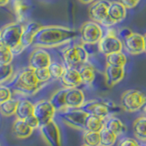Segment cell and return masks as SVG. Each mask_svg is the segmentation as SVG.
Listing matches in <instances>:
<instances>
[{
  "mask_svg": "<svg viewBox=\"0 0 146 146\" xmlns=\"http://www.w3.org/2000/svg\"><path fill=\"white\" fill-rule=\"evenodd\" d=\"M80 32L63 26H42L34 38L35 48H52L67 45L76 39Z\"/></svg>",
  "mask_w": 146,
  "mask_h": 146,
  "instance_id": "obj_1",
  "label": "cell"
},
{
  "mask_svg": "<svg viewBox=\"0 0 146 146\" xmlns=\"http://www.w3.org/2000/svg\"><path fill=\"white\" fill-rule=\"evenodd\" d=\"M41 87L42 84L36 79L35 70L31 67L24 68L12 83V88L17 92L25 95L35 94Z\"/></svg>",
  "mask_w": 146,
  "mask_h": 146,
  "instance_id": "obj_2",
  "label": "cell"
},
{
  "mask_svg": "<svg viewBox=\"0 0 146 146\" xmlns=\"http://www.w3.org/2000/svg\"><path fill=\"white\" fill-rule=\"evenodd\" d=\"M89 114L97 116L102 120L106 121L109 117L112 116V114L118 111L121 107H118L116 104L111 102V100H90L85 102L83 106L80 108Z\"/></svg>",
  "mask_w": 146,
  "mask_h": 146,
  "instance_id": "obj_3",
  "label": "cell"
},
{
  "mask_svg": "<svg viewBox=\"0 0 146 146\" xmlns=\"http://www.w3.org/2000/svg\"><path fill=\"white\" fill-rule=\"evenodd\" d=\"M62 57L66 67L78 68L88 63L89 52L83 45H73L63 50Z\"/></svg>",
  "mask_w": 146,
  "mask_h": 146,
  "instance_id": "obj_4",
  "label": "cell"
},
{
  "mask_svg": "<svg viewBox=\"0 0 146 146\" xmlns=\"http://www.w3.org/2000/svg\"><path fill=\"white\" fill-rule=\"evenodd\" d=\"M146 102V95L138 90H127L121 96V108L127 112H136Z\"/></svg>",
  "mask_w": 146,
  "mask_h": 146,
  "instance_id": "obj_5",
  "label": "cell"
},
{
  "mask_svg": "<svg viewBox=\"0 0 146 146\" xmlns=\"http://www.w3.org/2000/svg\"><path fill=\"white\" fill-rule=\"evenodd\" d=\"M59 118L63 123L72 129L85 131V122L89 113H87L81 109H68L66 108L60 111Z\"/></svg>",
  "mask_w": 146,
  "mask_h": 146,
  "instance_id": "obj_6",
  "label": "cell"
},
{
  "mask_svg": "<svg viewBox=\"0 0 146 146\" xmlns=\"http://www.w3.org/2000/svg\"><path fill=\"white\" fill-rule=\"evenodd\" d=\"M109 5L110 1L108 0H95L89 7V17L90 19L107 29L113 26V23L108 17Z\"/></svg>",
  "mask_w": 146,
  "mask_h": 146,
  "instance_id": "obj_7",
  "label": "cell"
},
{
  "mask_svg": "<svg viewBox=\"0 0 146 146\" xmlns=\"http://www.w3.org/2000/svg\"><path fill=\"white\" fill-rule=\"evenodd\" d=\"M79 32L80 36V40L82 44L84 45L98 44L99 41L103 36V31L102 27L98 23L92 20L85 21L81 25Z\"/></svg>",
  "mask_w": 146,
  "mask_h": 146,
  "instance_id": "obj_8",
  "label": "cell"
},
{
  "mask_svg": "<svg viewBox=\"0 0 146 146\" xmlns=\"http://www.w3.org/2000/svg\"><path fill=\"white\" fill-rule=\"evenodd\" d=\"M24 25L19 22H13L3 27L1 29V40L11 49L20 45Z\"/></svg>",
  "mask_w": 146,
  "mask_h": 146,
  "instance_id": "obj_9",
  "label": "cell"
},
{
  "mask_svg": "<svg viewBox=\"0 0 146 146\" xmlns=\"http://www.w3.org/2000/svg\"><path fill=\"white\" fill-rule=\"evenodd\" d=\"M123 48V45L121 40L118 38L116 31L113 29L109 27L107 33L105 34L102 39L98 43V50L99 51L107 56V55L121 52Z\"/></svg>",
  "mask_w": 146,
  "mask_h": 146,
  "instance_id": "obj_10",
  "label": "cell"
},
{
  "mask_svg": "<svg viewBox=\"0 0 146 146\" xmlns=\"http://www.w3.org/2000/svg\"><path fill=\"white\" fill-rule=\"evenodd\" d=\"M38 129L44 141L48 146H62L60 130L54 121L40 125Z\"/></svg>",
  "mask_w": 146,
  "mask_h": 146,
  "instance_id": "obj_11",
  "label": "cell"
},
{
  "mask_svg": "<svg viewBox=\"0 0 146 146\" xmlns=\"http://www.w3.org/2000/svg\"><path fill=\"white\" fill-rule=\"evenodd\" d=\"M56 111L50 100H41L34 104V115L38 119L41 125L53 121Z\"/></svg>",
  "mask_w": 146,
  "mask_h": 146,
  "instance_id": "obj_12",
  "label": "cell"
},
{
  "mask_svg": "<svg viewBox=\"0 0 146 146\" xmlns=\"http://www.w3.org/2000/svg\"><path fill=\"white\" fill-rule=\"evenodd\" d=\"M123 48L130 55H140L144 52V38L136 32L131 33L123 38Z\"/></svg>",
  "mask_w": 146,
  "mask_h": 146,
  "instance_id": "obj_13",
  "label": "cell"
},
{
  "mask_svg": "<svg viewBox=\"0 0 146 146\" xmlns=\"http://www.w3.org/2000/svg\"><path fill=\"white\" fill-rule=\"evenodd\" d=\"M51 62L50 55L41 48H36L29 56V67L34 70L48 68Z\"/></svg>",
  "mask_w": 146,
  "mask_h": 146,
  "instance_id": "obj_14",
  "label": "cell"
},
{
  "mask_svg": "<svg viewBox=\"0 0 146 146\" xmlns=\"http://www.w3.org/2000/svg\"><path fill=\"white\" fill-rule=\"evenodd\" d=\"M125 76L124 67H114L107 65L104 71L105 83L109 88H112L123 80Z\"/></svg>",
  "mask_w": 146,
  "mask_h": 146,
  "instance_id": "obj_15",
  "label": "cell"
},
{
  "mask_svg": "<svg viewBox=\"0 0 146 146\" xmlns=\"http://www.w3.org/2000/svg\"><path fill=\"white\" fill-rule=\"evenodd\" d=\"M41 27H42V25L34 21L24 25V29H23L21 42H20V46L23 48L26 49L27 47H29V46L33 44L35 36L36 35V33H38Z\"/></svg>",
  "mask_w": 146,
  "mask_h": 146,
  "instance_id": "obj_16",
  "label": "cell"
},
{
  "mask_svg": "<svg viewBox=\"0 0 146 146\" xmlns=\"http://www.w3.org/2000/svg\"><path fill=\"white\" fill-rule=\"evenodd\" d=\"M85 103V95L78 88L68 89L66 93V108L80 109Z\"/></svg>",
  "mask_w": 146,
  "mask_h": 146,
  "instance_id": "obj_17",
  "label": "cell"
},
{
  "mask_svg": "<svg viewBox=\"0 0 146 146\" xmlns=\"http://www.w3.org/2000/svg\"><path fill=\"white\" fill-rule=\"evenodd\" d=\"M60 80L64 87L68 89L78 88V87L82 84L80 71L78 68H74L66 67L65 71H64Z\"/></svg>",
  "mask_w": 146,
  "mask_h": 146,
  "instance_id": "obj_18",
  "label": "cell"
},
{
  "mask_svg": "<svg viewBox=\"0 0 146 146\" xmlns=\"http://www.w3.org/2000/svg\"><path fill=\"white\" fill-rule=\"evenodd\" d=\"M127 16V8L119 1H110L108 8V17L113 25L118 24L125 19Z\"/></svg>",
  "mask_w": 146,
  "mask_h": 146,
  "instance_id": "obj_19",
  "label": "cell"
},
{
  "mask_svg": "<svg viewBox=\"0 0 146 146\" xmlns=\"http://www.w3.org/2000/svg\"><path fill=\"white\" fill-rule=\"evenodd\" d=\"M33 129L27 124L24 120L16 119L12 125V132L17 139H27L33 133Z\"/></svg>",
  "mask_w": 146,
  "mask_h": 146,
  "instance_id": "obj_20",
  "label": "cell"
},
{
  "mask_svg": "<svg viewBox=\"0 0 146 146\" xmlns=\"http://www.w3.org/2000/svg\"><path fill=\"white\" fill-rule=\"evenodd\" d=\"M105 127L114 132L117 136H121L126 132L127 127L126 125L121 121V119H119L116 116H111L105 121Z\"/></svg>",
  "mask_w": 146,
  "mask_h": 146,
  "instance_id": "obj_21",
  "label": "cell"
},
{
  "mask_svg": "<svg viewBox=\"0 0 146 146\" xmlns=\"http://www.w3.org/2000/svg\"><path fill=\"white\" fill-rule=\"evenodd\" d=\"M34 114V104L27 100H21L18 102V106L17 109V119L20 120H26Z\"/></svg>",
  "mask_w": 146,
  "mask_h": 146,
  "instance_id": "obj_22",
  "label": "cell"
},
{
  "mask_svg": "<svg viewBox=\"0 0 146 146\" xmlns=\"http://www.w3.org/2000/svg\"><path fill=\"white\" fill-rule=\"evenodd\" d=\"M68 88H62L59 89L57 91H55L53 95L50 97L49 100L53 104V106L56 109V111H62L66 109V93H67Z\"/></svg>",
  "mask_w": 146,
  "mask_h": 146,
  "instance_id": "obj_23",
  "label": "cell"
},
{
  "mask_svg": "<svg viewBox=\"0 0 146 146\" xmlns=\"http://www.w3.org/2000/svg\"><path fill=\"white\" fill-rule=\"evenodd\" d=\"M133 134L141 141H146V116H141L137 118L132 124Z\"/></svg>",
  "mask_w": 146,
  "mask_h": 146,
  "instance_id": "obj_24",
  "label": "cell"
},
{
  "mask_svg": "<svg viewBox=\"0 0 146 146\" xmlns=\"http://www.w3.org/2000/svg\"><path fill=\"white\" fill-rule=\"evenodd\" d=\"M105 127V121L92 114H89L85 122V131L100 132Z\"/></svg>",
  "mask_w": 146,
  "mask_h": 146,
  "instance_id": "obj_25",
  "label": "cell"
},
{
  "mask_svg": "<svg viewBox=\"0 0 146 146\" xmlns=\"http://www.w3.org/2000/svg\"><path fill=\"white\" fill-rule=\"evenodd\" d=\"M80 74L81 77L82 84L85 85H91L93 83L96 77L95 68L89 64H84L79 68Z\"/></svg>",
  "mask_w": 146,
  "mask_h": 146,
  "instance_id": "obj_26",
  "label": "cell"
},
{
  "mask_svg": "<svg viewBox=\"0 0 146 146\" xmlns=\"http://www.w3.org/2000/svg\"><path fill=\"white\" fill-rule=\"evenodd\" d=\"M29 7L25 0H14V11H15L17 22L23 23L27 18Z\"/></svg>",
  "mask_w": 146,
  "mask_h": 146,
  "instance_id": "obj_27",
  "label": "cell"
},
{
  "mask_svg": "<svg viewBox=\"0 0 146 146\" xmlns=\"http://www.w3.org/2000/svg\"><path fill=\"white\" fill-rule=\"evenodd\" d=\"M18 102H19L18 100L11 98L10 100L1 103L0 104V113L5 117H9L16 114Z\"/></svg>",
  "mask_w": 146,
  "mask_h": 146,
  "instance_id": "obj_28",
  "label": "cell"
},
{
  "mask_svg": "<svg viewBox=\"0 0 146 146\" xmlns=\"http://www.w3.org/2000/svg\"><path fill=\"white\" fill-rule=\"evenodd\" d=\"M127 57L124 53L116 52L106 56V64L114 67H124L127 63Z\"/></svg>",
  "mask_w": 146,
  "mask_h": 146,
  "instance_id": "obj_29",
  "label": "cell"
},
{
  "mask_svg": "<svg viewBox=\"0 0 146 146\" xmlns=\"http://www.w3.org/2000/svg\"><path fill=\"white\" fill-rule=\"evenodd\" d=\"M100 143H102V146H113L116 143L118 139V136L111 131L107 129L106 127H104L100 131Z\"/></svg>",
  "mask_w": 146,
  "mask_h": 146,
  "instance_id": "obj_30",
  "label": "cell"
},
{
  "mask_svg": "<svg viewBox=\"0 0 146 146\" xmlns=\"http://www.w3.org/2000/svg\"><path fill=\"white\" fill-rule=\"evenodd\" d=\"M14 58V54L11 48L0 40V65L11 64Z\"/></svg>",
  "mask_w": 146,
  "mask_h": 146,
  "instance_id": "obj_31",
  "label": "cell"
},
{
  "mask_svg": "<svg viewBox=\"0 0 146 146\" xmlns=\"http://www.w3.org/2000/svg\"><path fill=\"white\" fill-rule=\"evenodd\" d=\"M83 141L85 144L90 146H102L100 132L85 131L83 134Z\"/></svg>",
  "mask_w": 146,
  "mask_h": 146,
  "instance_id": "obj_32",
  "label": "cell"
},
{
  "mask_svg": "<svg viewBox=\"0 0 146 146\" xmlns=\"http://www.w3.org/2000/svg\"><path fill=\"white\" fill-rule=\"evenodd\" d=\"M65 67L62 64L58 62H51L48 66V70L51 78L54 80H60L63 75L64 71H65Z\"/></svg>",
  "mask_w": 146,
  "mask_h": 146,
  "instance_id": "obj_33",
  "label": "cell"
},
{
  "mask_svg": "<svg viewBox=\"0 0 146 146\" xmlns=\"http://www.w3.org/2000/svg\"><path fill=\"white\" fill-rule=\"evenodd\" d=\"M14 68L11 64L8 65H0V84H3L4 82H7L10 80L13 76Z\"/></svg>",
  "mask_w": 146,
  "mask_h": 146,
  "instance_id": "obj_34",
  "label": "cell"
},
{
  "mask_svg": "<svg viewBox=\"0 0 146 146\" xmlns=\"http://www.w3.org/2000/svg\"><path fill=\"white\" fill-rule=\"evenodd\" d=\"M35 74L38 80L40 82L41 84L46 83L51 79V75H50L48 68H38L35 70Z\"/></svg>",
  "mask_w": 146,
  "mask_h": 146,
  "instance_id": "obj_35",
  "label": "cell"
},
{
  "mask_svg": "<svg viewBox=\"0 0 146 146\" xmlns=\"http://www.w3.org/2000/svg\"><path fill=\"white\" fill-rule=\"evenodd\" d=\"M12 98V92L9 87L0 84V104Z\"/></svg>",
  "mask_w": 146,
  "mask_h": 146,
  "instance_id": "obj_36",
  "label": "cell"
},
{
  "mask_svg": "<svg viewBox=\"0 0 146 146\" xmlns=\"http://www.w3.org/2000/svg\"><path fill=\"white\" fill-rule=\"evenodd\" d=\"M26 121V123L27 125H29L30 128H32L33 130H36V129H38V128L40 127V122L38 121V119L36 118L34 114L33 115H31L29 117H27L26 120H24Z\"/></svg>",
  "mask_w": 146,
  "mask_h": 146,
  "instance_id": "obj_37",
  "label": "cell"
},
{
  "mask_svg": "<svg viewBox=\"0 0 146 146\" xmlns=\"http://www.w3.org/2000/svg\"><path fill=\"white\" fill-rule=\"evenodd\" d=\"M118 146H140L139 143L133 138L130 137H124L119 141Z\"/></svg>",
  "mask_w": 146,
  "mask_h": 146,
  "instance_id": "obj_38",
  "label": "cell"
},
{
  "mask_svg": "<svg viewBox=\"0 0 146 146\" xmlns=\"http://www.w3.org/2000/svg\"><path fill=\"white\" fill-rule=\"evenodd\" d=\"M140 1L141 0H119V2H121L127 9L134 8L140 3Z\"/></svg>",
  "mask_w": 146,
  "mask_h": 146,
  "instance_id": "obj_39",
  "label": "cell"
},
{
  "mask_svg": "<svg viewBox=\"0 0 146 146\" xmlns=\"http://www.w3.org/2000/svg\"><path fill=\"white\" fill-rule=\"evenodd\" d=\"M79 1L81 4H84V5H89V4H92L95 0H79Z\"/></svg>",
  "mask_w": 146,
  "mask_h": 146,
  "instance_id": "obj_40",
  "label": "cell"
},
{
  "mask_svg": "<svg viewBox=\"0 0 146 146\" xmlns=\"http://www.w3.org/2000/svg\"><path fill=\"white\" fill-rule=\"evenodd\" d=\"M8 3H9V0H0V7L7 6Z\"/></svg>",
  "mask_w": 146,
  "mask_h": 146,
  "instance_id": "obj_41",
  "label": "cell"
},
{
  "mask_svg": "<svg viewBox=\"0 0 146 146\" xmlns=\"http://www.w3.org/2000/svg\"><path fill=\"white\" fill-rule=\"evenodd\" d=\"M141 110H143V112L144 114V116H146V102L144 103V105L141 107Z\"/></svg>",
  "mask_w": 146,
  "mask_h": 146,
  "instance_id": "obj_42",
  "label": "cell"
},
{
  "mask_svg": "<svg viewBox=\"0 0 146 146\" xmlns=\"http://www.w3.org/2000/svg\"><path fill=\"white\" fill-rule=\"evenodd\" d=\"M143 38H144V53H146V33L144 34Z\"/></svg>",
  "mask_w": 146,
  "mask_h": 146,
  "instance_id": "obj_43",
  "label": "cell"
},
{
  "mask_svg": "<svg viewBox=\"0 0 146 146\" xmlns=\"http://www.w3.org/2000/svg\"><path fill=\"white\" fill-rule=\"evenodd\" d=\"M81 146H90V145H88V144H85V143H84V144H82Z\"/></svg>",
  "mask_w": 146,
  "mask_h": 146,
  "instance_id": "obj_44",
  "label": "cell"
},
{
  "mask_svg": "<svg viewBox=\"0 0 146 146\" xmlns=\"http://www.w3.org/2000/svg\"><path fill=\"white\" fill-rule=\"evenodd\" d=\"M0 39H1V29H0Z\"/></svg>",
  "mask_w": 146,
  "mask_h": 146,
  "instance_id": "obj_45",
  "label": "cell"
},
{
  "mask_svg": "<svg viewBox=\"0 0 146 146\" xmlns=\"http://www.w3.org/2000/svg\"><path fill=\"white\" fill-rule=\"evenodd\" d=\"M144 146H146V145H144Z\"/></svg>",
  "mask_w": 146,
  "mask_h": 146,
  "instance_id": "obj_46",
  "label": "cell"
},
{
  "mask_svg": "<svg viewBox=\"0 0 146 146\" xmlns=\"http://www.w3.org/2000/svg\"><path fill=\"white\" fill-rule=\"evenodd\" d=\"M0 146H1V145H0Z\"/></svg>",
  "mask_w": 146,
  "mask_h": 146,
  "instance_id": "obj_47",
  "label": "cell"
}]
</instances>
